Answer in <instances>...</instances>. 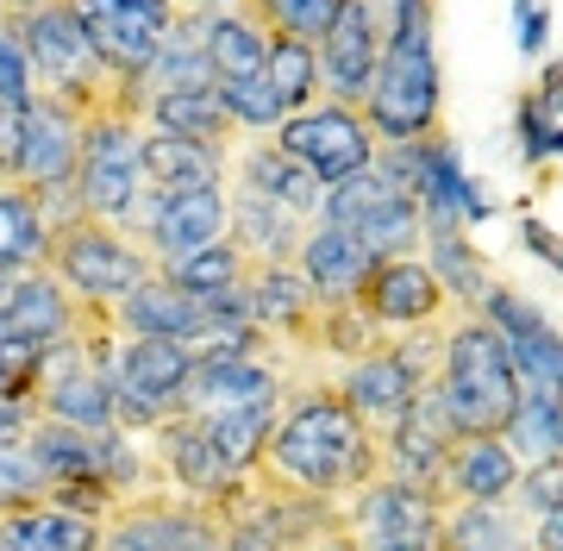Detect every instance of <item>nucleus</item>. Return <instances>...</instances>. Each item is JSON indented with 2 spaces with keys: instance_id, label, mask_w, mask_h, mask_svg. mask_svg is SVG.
<instances>
[{
  "instance_id": "nucleus-1",
  "label": "nucleus",
  "mask_w": 563,
  "mask_h": 551,
  "mask_svg": "<svg viewBox=\"0 0 563 551\" xmlns=\"http://www.w3.org/2000/svg\"><path fill=\"white\" fill-rule=\"evenodd\" d=\"M257 470H269L276 483H288L301 495H320V502H344V495H357L363 483L383 476L376 432L344 408L332 376H313V364L295 370L288 388H282L276 432H269Z\"/></svg>"
},
{
  "instance_id": "nucleus-2",
  "label": "nucleus",
  "mask_w": 563,
  "mask_h": 551,
  "mask_svg": "<svg viewBox=\"0 0 563 551\" xmlns=\"http://www.w3.org/2000/svg\"><path fill=\"white\" fill-rule=\"evenodd\" d=\"M363 125L376 144H413L444 125V76H439V44H432V0H401V13L388 25L376 51V76L363 95Z\"/></svg>"
},
{
  "instance_id": "nucleus-3",
  "label": "nucleus",
  "mask_w": 563,
  "mask_h": 551,
  "mask_svg": "<svg viewBox=\"0 0 563 551\" xmlns=\"http://www.w3.org/2000/svg\"><path fill=\"white\" fill-rule=\"evenodd\" d=\"M432 388H439L451 432H507V420L520 408V376L507 364L495 327H483L476 313H451L444 320Z\"/></svg>"
},
{
  "instance_id": "nucleus-4",
  "label": "nucleus",
  "mask_w": 563,
  "mask_h": 551,
  "mask_svg": "<svg viewBox=\"0 0 563 551\" xmlns=\"http://www.w3.org/2000/svg\"><path fill=\"white\" fill-rule=\"evenodd\" d=\"M144 164H139V120L132 113H95L81 120V151H76V201L88 220L132 232L144 207Z\"/></svg>"
},
{
  "instance_id": "nucleus-5",
  "label": "nucleus",
  "mask_w": 563,
  "mask_h": 551,
  "mask_svg": "<svg viewBox=\"0 0 563 551\" xmlns=\"http://www.w3.org/2000/svg\"><path fill=\"white\" fill-rule=\"evenodd\" d=\"M44 269L57 276L76 301H88V307H120L132 288L151 276V257H144L125 232H113V225H101V220H69V225H57L51 232V251H44Z\"/></svg>"
},
{
  "instance_id": "nucleus-6",
  "label": "nucleus",
  "mask_w": 563,
  "mask_h": 551,
  "mask_svg": "<svg viewBox=\"0 0 563 551\" xmlns=\"http://www.w3.org/2000/svg\"><path fill=\"white\" fill-rule=\"evenodd\" d=\"M95 551H220V508L176 489L120 495Z\"/></svg>"
},
{
  "instance_id": "nucleus-7",
  "label": "nucleus",
  "mask_w": 563,
  "mask_h": 551,
  "mask_svg": "<svg viewBox=\"0 0 563 551\" xmlns=\"http://www.w3.org/2000/svg\"><path fill=\"white\" fill-rule=\"evenodd\" d=\"M188 370H195L188 345L120 332V339H113V357H107V376H113V427L151 432L163 414H176L181 388H188Z\"/></svg>"
},
{
  "instance_id": "nucleus-8",
  "label": "nucleus",
  "mask_w": 563,
  "mask_h": 551,
  "mask_svg": "<svg viewBox=\"0 0 563 551\" xmlns=\"http://www.w3.org/2000/svg\"><path fill=\"white\" fill-rule=\"evenodd\" d=\"M339 520H344L351 551H439L444 508L426 489H407V483L376 476L357 495H344Z\"/></svg>"
},
{
  "instance_id": "nucleus-9",
  "label": "nucleus",
  "mask_w": 563,
  "mask_h": 551,
  "mask_svg": "<svg viewBox=\"0 0 563 551\" xmlns=\"http://www.w3.org/2000/svg\"><path fill=\"white\" fill-rule=\"evenodd\" d=\"M276 151H288L307 176H320L325 188L344 183V176H357L369 157H376V139H369V125H363L357 107H339V101H307L295 113H282V125L269 132Z\"/></svg>"
},
{
  "instance_id": "nucleus-10",
  "label": "nucleus",
  "mask_w": 563,
  "mask_h": 551,
  "mask_svg": "<svg viewBox=\"0 0 563 551\" xmlns=\"http://www.w3.org/2000/svg\"><path fill=\"white\" fill-rule=\"evenodd\" d=\"M476 320H483V327H495V339H501V351H507V364H514V376H520V395H563L558 327H551L539 307L526 301L520 288L495 283L483 301H476Z\"/></svg>"
},
{
  "instance_id": "nucleus-11",
  "label": "nucleus",
  "mask_w": 563,
  "mask_h": 551,
  "mask_svg": "<svg viewBox=\"0 0 563 551\" xmlns=\"http://www.w3.org/2000/svg\"><path fill=\"white\" fill-rule=\"evenodd\" d=\"M451 439H457V432H451V420H444L439 388L426 383L395 420L376 427V464H383L388 483L426 489L432 502H439V464H444V451H451Z\"/></svg>"
},
{
  "instance_id": "nucleus-12",
  "label": "nucleus",
  "mask_w": 563,
  "mask_h": 551,
  "mask_svg": "<svg viewBox=\"0 0 563 551\" xmlns=\"http://www.w3.org/2000/svg\"><path fill=\"white\" fill-rule=\"evenodd\" d=\"M351 301L363 307V320L383 332V339L413 332V327H426V320H444V313H457V307L444 301L439 276L426 269L420 251H413V257H376Z\"/></svg>"
},
{
  "instance_id": "nucleus-13",
  "label": "nucleus",
  "mask_w": 563,
  "mask_h": 551,
  "mask_svg": "<svg viewBox=\"0 0 563 551\" xmlns=\"http://www.w3.org/2000/svg\"><path fill=\"white\" fill-rule=\"evenodd\" d=\"M225 188H195V195H144L139 220H132V245L151 257V264H176V257H188V251L213 245V239H225Z\"/></svg>"
},
{
  "instance_id": "nucleus-14",
  "label": "nucleus",
  "mask_w": 563,
  "mask_h": 551,
  "mask_svg": "<svg viewBox=\"0 0 563 551\" xmlns=\"http://www.w3.org/2000/svg\"><path fill=\"white\" fill-rule=\"evenodd\" d=\"M144 451H151V464H157L163 489L176 495H195V502H220L239 476L225 470V458L213 451V439H207V427L195 420V414H163L151 432H139Z\"/></svg>"
},
{
  "instance_id": "nucleus-15",
  "label": "nucleus",
  "mask_w": 563,
  "mask_h": 551,
  "mask_svg": "<svg viewBox=\"0 0 563 551\" xmlns=\"http://www.w3.org/2000/svg\"><path fill=\"white\" fill-rule=\"evenodd\" d=\"M376 51H383V32L363 13V0H339V13L325 20V32L313 38V57H320V95L339 107H363L369 95V76H376Z\"/></svg>"
},
{
  "instance_id": "nucleus-16",
  "label": "nucleus",
  "mask_w": 563,
  "mask_h": 551,
  "mask_svg": "<svg viewBox=\"0 0 563 551\" xmlns=\"http://www.w3.org/2000/svg\"><path fill=\"white\" fill-rule=\"evenodd\" d=\"M313 313H320V295L307 288V276L295 264H257L244 276V320H251L263 339H276L295 364H301Z\"/></svg>"
},
{
  "instance_id": "nucleus-17",
  "label": "nucleus",
  "mask_w": 563,
  "mask_h": 551,
  "mask_svg": "<svg viewBox=\"0 0 563 551\" xmlns=\"http://www.w3.org/2000/svg\"><path fill=\"white\" fill-rule=\"evenodd\" d=\"M332 388L344 395V408L357 414L363 427L376 432L383 420H395V414L420 395V376L407 370V357H401V345L395 339H383V345H369L363 357H351V364H339V376H332Z\"/></svg>"
},
{
  "instance_id": "nucleus-18",
  "label": "nucleus",
  "mask_w": 563,
  "mask_h": 551,
  "mask_svg": "<svg viewBox=\"0 0 563 551\" xmlns=\"http://www.w3.org/2000/svg\"><path fill=\"white\" fill-rule=\"evenodd\" d=\"M520 483V458L501 432H457L439 464V508L451 502H507Z\"/></svg>"
},
{
  "instance_id": "nucleus-19",
  "label": "nucleus",
  "mask_w": 563,
  "mask_h": 551,
  "mask_svg": "<svg viewBox=\"0 0 563 551\" xmlns=\"http://www.w3.org/2000/svg\"><path fill=\"white\" fill-rule=\"evenodd\" d=\"M225 183L232 188H251L263 201L288 207V213H301V220H320V201H325V183L320 176H307L288 151H276L269 139H244L232 157H225Z\"/></svg>"
},
{
  "instance_id": "nucleus-20",
  "label": "nucleus",
  "mask_w": 563,
  "mask_h": 551,
  "mask_svg": "<svg viewBox=\"0 0 563 551\" xmlns=\"http://www.w3.org/2000/svg\"><path fill=\"white\" fill-rule=\"evenodd\" d=\"M181 7H163V0H139V7H107L95 13L88 25V44H95V57L107 63V76H120V82H139V69L151 63L157 38L169 32Z\"/></svg>"
},
{
  "instance_id": "nucleus-21",
  "label": "nucleus",
  "mask_w": 563,
  "mask_h": 551,
  "mask_svg": "<svg viewBox=\"0 0 563 551\" xmlns=\"http://www.w3.org/2000/svg\"><path fill=\"white\" fill-rule=\"evenodd\" d=\"M225 239L239 245V257L251 269L257 264H295V251H301V232L313 220H301V213H288V207L263 201V195H251V188H232L225 183Z\"/></svg>"
},
{
  "instance_id": "nucleus-22",
  "label": "nucleus",
  "mask_w": 563,
  "mask_h": 551,
  "mask_svg": "<svg viewBox=\"0 0 563 551\" xmlns=\"http://www.w3.org/2000/svg\"><path fill=\"white\" fill-rule=\"evenodd\" d=\"M369 245H363L351 225H332V220H313L301 232V251H295V269L307 276V288L320 301H351L357 283L369 276Z\"/></svg>"
},
{
  "instance_id": "nucleus-23",
  "label": "nucleus",
  "mask_w": 563,
  "mask_h": 551,
  "mask_svg": "<svg viewBox=\"0 0 563 551\" xmlns=\"http://www.w3.org/2000/svg\"><path fill=\"white\" fill-rule=\"evenodd\" d=\"M139 125L144 132H163V139H188V144H207V151H239V125L225 120L220 107V88H176V95H151L139 101Z\"/></svg>"
},
{
  "instance_id": "nucleus-24",
  "label": "nucleus",
  "mask_w": 563,
  "mask_h": 551,
  "mask_svg": "<svg viewBox=\"0 0 563 551\" xmlns=\"http://www.w3.org/2000/svg\"><path fill=\"white\" fill-rule=\"evenodd\" d=\"M420 257H426V269L439 276L444 301L457 307V313H476V301L495 288V269H488V257L476 251V232H470V225L432 220L420 232Z\"/></svg>"
},
{
  "instance_id": "nucleus-25",
  "label": "nucleus",
  "mask_w": 563,
  "mask_h": 551,
  "mask_svg": "<svg viewBox=\"0 0 563 551\" xmlns=\"http://www.w3.org/2000/svg\"><path fill=\"white\" fill-rule=\"evenodd\" d=\"M157 276L169 288H181L188 301H201L207 313H244V276H251V264L239 257L232 239H213V245L188 251L176 264H157Z\"/></svg>"
},
{
  "instance_id": "nucleus-26",
  "label": "nucleus",
  "mask_w": 563,
  "mask_h": 551,
  "mask_svg": "<svg viewBox=\"0 0 563 551\" xmlns=\"http://www.w3.org/2000/svg\"><path fill=\"white\" fill-rule=\"evenodd\" d=\"M76 151H81V120L57 101H32L25 107V157H20V183L25 188H57L76 183Z\"/></svg>"
},
{
  "instance_id": "nucleus-27",
  "label": "nucleus",
  "mask_w": 563,
  "mask_h": 551,
  "mask_svg": "<svg viewBox=\"0 0 563 551\" xmlns=\"http://www.w3.org/2000/svg\"><path fill=\"white\" fill-rule=\"evenodd\" d=\"M176 88H213V63L201 51V13L195 7H181L176 20H169V32L157 38L151 63H144L139 82H132V95L151 101V95H176Z\"/></svg>"
},
{
  "instance_id": "nucleus-28",
  "label": "nucleus",
  "mask_w": 563,
  "mask_h": 551,
  "mask_svg": "<svg viewBox=\"0 0 563 551\" xmlns=\"http://www.w3.org/2000/svg\"><path fill=\"white\" fill-rule=\"evenodd\" d=\"M139 164H144V188L157 195H195V188H225V151L188 139H163L139 125Z\"/></svg>"
},
{
  "instance_id": "nucleus-29",
  "label": "nucleus",
  "mask_w": 563,
  "mask_h": 551,
  "mask_svg": "<svg viewBox=\"0 0 563 551\" xmlns=\"http://www.w3.org/2000/svg\"><path fill=\"white\" fill-rule=\"evenodd\" d=\"M101 546V520H81L51 502H20L0 508V551H95Z\"/></svg>"
},
{
  "instance_id": "nucleus-30",
  "label": "nucleus",
  "mask_w": 563,
  "mask_h": 551,
  "mask_svg": "<svg viewBox=\"0 0 563 551\" xmlns=\"http://www.w3.org/2000/svg\"><path fill=\"white\" fill-rule=\"evenodd\" d=\"M201 320H207V307L188 301L181 288H169L157 269H151V276H144L120 307H113V327L132 332V339H176V345H181V339H195Z\"/></svg>"
},
{
  "instance_id": "nucleus-31",
  "label": "nucleus",
  "mask_w": 563,
  "mask_h": 551,
  "mask_svg": "<svg viewBox=\"0 0 563 551\" xmlns=\"http://www.w3.org/2000/svg\"><path fill=\"white\" fill-rule=\"evenodd\" d=\"M201 51H207V63H213V88H220V82H244V76H263L269 32H263L239 0H232V7L201 13Z\"/></svg>"
},
{
  "instance_id": "nucleus-32",
  "label": "nucleus",
  "mask_w": 563,
  "mask_h": 551,
  "mask_svg": "<svg viewBox=\"0 0 563 551\" xmlns=\"http://www.w3.org/2000/svg\"><path fill=\"white\" fill-rule=\"evenodd\" d=\"M439 551H526V514L514 502H451Z\"/></svg>"
},
{
  "instance_id": "nucleus-33",
  "label": "nucleus",
  "mask_w": 563,
  "mask_h": 551,
  "mask_svg": "<svg viewBox=\"0 0 563 551\" xmlns=\"http://www.w3.org/2000/svg\"><path fill=\"white\" fill-rule=\"evenodd\" d=\"M276 414H282V395L269 401H251V408H220V414H195L213 439V451L225 458L232 476H251L263 464V445H269V432H276Z\"/></svg>"
},
{
  "instance_id": "nucleus-34",
  "label": "nucleus",
  "mask_w": 563,
  "mask_h": 551,
  "mask_svg": "<svg viewBox=\"0 0 563 551\" xmlns=\"http://www.w3.org/2000/svg\"><path fill=\"white\" fill-rule=\"evenodd\" d=\"M51 225L20 176H0V269H44Z\"/></svg>"
},
{
  "instance_id": "nucleus-35",
  "label": "nucleus",
  "mask_w": 563,
  "mask_h": 551,
  "mask_svg": "<svg viewBox=\"0 0 563 551\" xmlns=\"http://www.w3.org/2000/svg\"><path fill=\"white\" fill-rule=\"evenodd\" d=\"M558 101H563V69L551 63L539 76V88L532 95H520V107H514V132H520V157L526 164H551L558 157V144H563V113H558Z\"/></svg>"
},
{
  "instance_id": "nucleus-36",
  "label": "nucleus",
  "mask_w": 563,
  "mask_h": 551,
  "mask_svg": "<svg viewBox=\"0 0 563 551\" xmlns=\"http://www.w3.org/2000/svg\"><path fill=\"white\" fill-rule=\"evenodd\" d=\"M263 76H269V88L282 95V107H288V113H295V107H307V101H320V57H313V44H307V38L269 32Z\"/></svg>"
},
{
  "instance_id": "nucleus-37",
  "label": "nucleus",
  "mask_w": 563,
  "mask_h": 551,
  "mask_svg": "<svg viewBox=\"0 0 563 551\" xmlns=\"http://www.w3.org/2000/svg\"><path fill=\"white\" fill-rule=\"evenodd\" d=\"M501 439L520 458V470L539 464V458H558L563 451V401L558 395H520V408H514Z\"/></svg>"
},
{
  "instance_id": "nucleus-38",
  "label": "nucleus",
  "mask_w": 563,
  "mask_h": 551,
  "mask_svg": "<svg viewBox=\"0 0 563 551\" xmlns=\"http://www.w3.org/2000/svg\"><path fill=\"white\" fill-rule=\"evenodd\" d=\"M220 107L225 120L239 125V139H269L282 125V95L269 88V76H244V82H220Z\"/></svg>"
},
{
  "instance_id": "nucleus-39",
  "label": "nucleus",
  "mask_w": 563,
  "mask_h": 551,
  "mask_svg": "<svg viewBox=\"0 0 563 551\" xmlns=\"http://www.w3.org/2000/svg\"><path fill=\"white\" fill-rule=\"evenodd\" d=\"M244 13L263 25V32H288V38H320L325 20L339 13V0H239Z\"/></svg>"
},
{
  "instance_id": "nucleus-40",
  "label": "nucleus",
  "mask_w": 563,
  "mask_h": 551,
  "mask_svg": "<svg viewBox=\"0 0 563 551\" xmlns=\"http://www.w3.org/2000/svg\"><path fill=\"white\" fill-rule=\"evenodd\" d=\"M0 101H7V107L38 101V82H32V51H25L20 13H0Z\"/></svg>"
},
{
  "instance_id": "nucleus-41",
  "label": "nucleus",
  "mask_w": 563,
  "mask_h": 551,
  "mask_svg": "<svg viewBox=\"0 0 563 551\" xmlns=\"http://www.w3.org/2000/svg\"><path fill=\"white\" fill-rule=\"evenodd\" d=\"M507 502H514L526 520H532V514H558V508H563V464H558V458H539V464H526Z\"/></svg>"
},
{
  "instance_id": "nucleus-42",
  "label": "nucleus",
  "mask_w": 563,
  "mask_h": 551,
  "mask_svg": "<svg viewBox=\"0 0 563 551\" xmlns=\"http://www.w3.org/2000/svg\"><path fill=\"white\" fill-rule=\"evenodd\" d=\"M38 495H44V476L25 458V445H0V508H20V502H38Z\"/></svg>"
},
{
  "instance_id": "nucleus-43",
  "label": "nucleus",
  "mask_w": 563,
  "mask_h": 551,
  "mask_svg": "<svg viewBox=\"0 0 563 551\" xmlns=\"http://www.w3.org/2000/svg\"><path fill=\"white\" fill-rule=\"evenodd\" d=\"M25 107H32V101H25ZM25 107L0 101V176H20V157H25Z\"/></svg>"
},
{
  "instance_id": "nucleus-44",
  "label": "nucleus",
  "mask_w": 563,
  "mask_h": 551,
  "mask_svg": "<svg viewBox=\"0 0 563 551\" xmlns=\"http://www.w3.org/2000/svg\"><path fill=\"white\" fill-rule=\"evenodd\" d=\"M526 551H563V508L558 514H532V527H526Z\"/></svg>"
},
{
  "instance_id": "nucleus-45",
  "label": "nucleus",
  "mask_w": 563,
  "mask_h": 551,
  "mask_svg": "<svg viewBox=\"0 0 563 551\" xmlns=\"http://www.w3.org/2000/svg\"><path fill=\"white\" fill-rule=\"evenodd\" d=\"M520 245H526V251H539L544 264L558 269V239H551V225H544V220H526V225H520Z\"/></svg>"
},
{
  "instance_id": "nucleus-46",
  "label": "nucleus",
  "mask_w": 563,
  "mask_h": 551,
  "mask_svg": "<svg viewBox=\"0 0 563 551\" xmlns=\"http://www.w3.org/2000/svg\"><path fill=\"white\" fill-rule=\"evenodd\" d=\"M32 7H44V0H0V13H32Z\"/></svg>"
},
{
  "instance_id": "nucleus-47",
  "label": "nucleus",
  "mask_w": 563,
  "mask_h": 551,
  "mask_svg": "<svg viewBox=\"0 0 563 551\" xmlns=\"http://www.w3.org/2000/svg\"><path fill=\"white\" fill-rule=\"evenodd\" d=\"M188 7H195V13H213V7H232V0H188Z\"/></svg>"
},
{
  "instance_id": "nucleus-48",
  "label": "nucleus",
  "mask_w": 563,
  "mask_h": 551,
  "mask_svg": "<svg viewBox=\"0 0 563 551\" xmlns=\"http://www.w3.org/2000/svg\"><path fill=\"white\" fill-rule=\"evenodd\" d=\"M163 7H188V0H163Z\"/></svg>"
}]
</instances>
